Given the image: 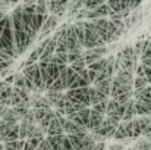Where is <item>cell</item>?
<instances>
[{
  "instance_id": "6da1fadb",
  "label": "cell",
  "mask_w": 151,
  "mask_h": 150,
  "mask_svg": "<svg viewBox=\"0 0 151 150\" xmlns=\"http://www.w3.org/2000/svg\"><path fill=\"white\" fill-rule=\"evenodd\" d=\"M91 22L94 25V30L97 31V34L103 38V41L106 44L117 41L116 27H114V24L110 19H107V18H96V19H91Z\"/></svg>"
},
{
  "instance_id": "7a4b0ae2",
  "label": "cell",
  "mask_w": 151,
  "mask_h": 150,
  "mask_svg": "<svg viewBox=\"0 0 151 150\" xmlns=\"http://www.w3.org/2000/svg\"><path fill=\"white\" fill-rule=\"evenodd\" d=\"M106 44L103 41L100 36L97 34V31L94 30V25L90 19H84V49H91V47H99Z\"/></svg>"
},
{
  "instance_id": "3957f363",
  "label": "cell",
  "mask_w": 151,
  "mask_h": 150,
  "mask_svg": "<svg viewBox=\"0 0 151 150\" xmlns=\"http://www.w3.org/2000/svg\"><path fill=\"white\" fill-rule=\"evenodd\" d=\"M119 119H116V118H113V116H104V119H103V124H101L100 127L96 130V131H93V134H97V136H100L103 140H109V138H113V134H114V131H116V128H117V125H119ZM91 133V131H90Z\"/></svg>"
},
{
  "instance_id": "277c9868",
  "label": "cell",
  "mask_w": 151,
  "mask_h": 150,
  "mask_svg": "<svg viewBox=\"0 0 151 150\" xmlns=\"http://www.w3.org/2000/svg\"><path fill=\"white\" fill-rule=\"evenodd\" d=\"M22 74L25 75V78H28L40 91L44 93L43 90V81H41V74H40V68H38V62H34L31 65H25L22 68Z\"/></svg>"
},
{
  "instance_id": "5b68a950",
  "label": "cell",
  "mask_w": 151,
  "mask_h": 150,
  "mask_svg": "<svg viewBox=\"0 0 151 150\" xmlns=\"http://www.w3.org/2000/svg\"><path fill=\"white\" fill-rule=\"evenodd\" d=\"M90 87H76V88H68L66 97L73 103H85L90 106Z\"/></svg>"
},
{
  "instance_id": "8992f818",
  "label": "cell",
  "mask_w": 151,
  "mask_h": 150,
  "mask_svg": "<svg viewBox=\"0 0 151 150\" xmlns=\"http://www.w3.org/2000/svg\"><path fill=\"white\" fill-rule=\"evenodd\" d=\"M59 25V18L54 15V13H50L47 18H46V21L43 22V25H41V28H40V34L37 36V38L41 41V40H44L46 37H49L51 33L56 30V27Z\"/></svg>"
},
{
  "instance_id": "52a82bcc",
  "label": "cell",
  "mask_w": 151,
  "mask_h": 150,
  "mask_svg": "<svg viewBox=\"0 0 151 150\" xmlns=\"http://www.w3.org/2000/svg\"><path fill=\"white\" fill-rule=\"evenodd\" d=\"M109 53H110V49H109L106 44H103V46H99V47L85 49L84 50V57H85V62H87V65H88V63H91V62H94V60H97V59H100V57L107 56Z\"/></svg>"
},
{
  "instance_id": "ba28073f",
  "label": "cell",
  "mask_w": 151,
  "mask_h": 150,
  "mask_svg": "<svg viewBox=\"0 0 151 150\" xmlns=\"http://www.w3.org/2000/svg\"><path fill=\"white\" fill-rule=\"evenodd\" d=\"M69 0H49V13H54L59 19L68 12Z\"/></svg>"
},
{
  "instance_id": "9c48e42d",
  "label": "cell",
  "mask_w": 151,
  "mask_h": 150,
  "mask_svg": "<svg viewBox=\"0 0 151 150\" xmlns=\"http://www.w3.org/2000/svg\"><path fill=\"white\" fill-rule=\"evenodd\" d=\"M110 15V7L107 3H101L99 6L93 7V9H87V15L85 19H96V18H109Z\"/></svg>"
},
{
  "instance_id": "30bf717a",
  "label": "cell",
  "mask_w": 151,
  "mask_h": 150,
  "mask_svg": "<svg viewBox=\"0 0 151 150\" xmlns=\"http://www.w3.org/2000/svg\"><path fill=\"white\" fill-rule=\"evenodd\" d=\"M53 149H72V144L69 141V137L66 133L57 134V136H47Z\"/></svg>"
},
{
  "instance_id": "8fae6325",
  "label": "cell",
  "mask_w": 151,
  "mask_h": 150,
  "mask_svg": "<svg viewBox=\"0 0 151 150\" xmlns=\"http://www.w3.org/2000/svg\"><path fill=\"white\" fill-rule=\"evenodd\" d=\"M12 84L6 83L4 80L0 81V103L10 106V94H12Z\"/></svg>"
},
{
  "instance_id": "7c38bea8",
  "label": "cell",
  "mask_w": 151,
  "mask_h": 150,
  "mask_svg": "<svg viewBox=\"0 0 151 150\" xmlns=\"http://www.w3.org/2000/svg\"><path fill=\"white\" fill-rule=\"evenodd\" d=\"M104 116H106V115H103V113L97 112V110H94V109H91V110H90V122H88V130H90L91 133H93V131H96V130L100 127L101 124H103Z\"/></svg>"
},
{
  "instance_id": "4fadbf2b",
  "label": "cell",
  "mask_w": 151,
  "mask_h": 150,
  "mask_svg": "<svg viewBox=\"0 0 151 150\" xmlns=\"http://www.w3.org/2000/svg\"><path fill=\"white\" fill-rule=\"evenodd\" d=\"M111 80H113V77H110V78H103L100 81H96L94 84H91V86H94L100 93L103 94H106L107 97H110V88H111Z\"/></svg>"
},
{
  "instance_id": "5bb4252c",
  "label": "cell",
  "mask_w": 151,
  "mask_h": 150,
  "mask_svg": "<svg viewBox=\"0 0 151 150\" xmlns=\"http://www.w3.org/2000/svg\"><path fill=\"white\" fill-rule=\"evenodd\" d=\"M63 133H65V131H63L62 122H60V119L54 115V116L51 118L49 127H47V136H57V134H63Z\"/></svg>"
},
{
  "instance_id": "9a60e30c",
  "label": "cell",
  "mask_w": 151,
  "mask_h": 150,
  "mask_svg": "<svg viewBox=\"0 0 151 150\" xmlns=\"http://www.w3.org/2000/svg\"><path fill=\"white\" fill-rule=\"evenodd\" d=\"M137 116V110H135V97H131V99L126 101V107H125V113L122 116V121H131L132 118Z\"/></svg>"
},
{
  "instance_id": "2e32d148",
  "label": "cell",
  "mask_w": 151,
  "mask_h": 150,
  "mask_svg": "<svg viewBox=\"0 0 151 150\" xmlns=\"http://www.w3.org/2000/svg\"><path fill=\"white\" fill-rule=\"evenodd\" d=\"M1 119H4L6 122H9V124H18L22 118H21V115L15 110V107L13 106H9L7 107V110L4 112V115L1 116Z\"/></svg>"
},
{
  "instance_id": "e0dca14e",
  "label": "cell",
  "mask_w": 151,
  "mask_h": 150,
  "mask_svg": "<svg viewBox=\"0 0 151 150\" xmlns=\"http://www.w3.org/2000/svg\"><path fill=\"white\" fill-rule=\"evenodd\" d=\"M88 94H90V106H93V104H96V103H99V101H103V100H109V97H107L106 94L100 93L94 86H90Z\"/></svg>"
},
{
  "instance_id": "ac0fdd59",
  "label": "cell",
  "mask_w": 151,
  "mask_h": 150,
  "mask_svg": "<svg viewBox=\"0 0 151 150\" xmlns=\"http://www.w3.org/2000/svg\"><path fill=\"white\" fill-rule=\"evenodd\" d=\"M18 138H19V122H18V124H12V125L9 127V130H7L4 138H3V143H6V141H13V140H18Z\"/></svg>"
},
{
  "instance_id": "d6986e66",
  "label": "cell",
  "mask_w": 151,
  "mask_h": 150,
  "mask_svg": "<svg viewBox=\"0 0 151 150\" xmlns=\"http://www.w3.org/2000/svg\"><path fill=\"white\" fill-rule=\"evenodd\" d=\"M87 134H88V133H81V134H68L69 141H70V144H72V149H75V150L82 149V140H84V137H85Z\"/></svg>"
},
{
  "instance_id": "ffe728a7",
  "label": "cell",
  "mask_w": 151,
  "mask_h": 150,
  "mask_svg": "<svg viewBox=\"0 0 151 150\" xmlns=\"http://www.w3.org/2000/svg\"><path fill=\"white\" fill-rule=\"evenodd\" d=\"M46 69H47V74H49V77H50L51 80L57 78V77H59V74H60L59 65H57L56 62H53V60H49V62H47V65H46Z\"/></svg>"
},
{
  "instance_id": "44dd1931",
  "label": "cell",
  "mask_w": 151,
  "mask_h": 150,
  "mask_svg": "<svg viewBox=\"0 0 151 150\" xmlns=\"http://www.w3.org/2000/svg\"><path fill=\"white\" fill-rule=\"evenodd\" d=\"M69 66L73 69V71H76V72H81L82 69H85L87 68V62H85V57H84V53L76 59V60H73L72 63H69Z\"/></svg>"
},
{
  "instance_id": "7402d4cb",
  "label": "cell",
  "mask_w": 151,
  "mask_h": 150,
  "mask_svg": "<svg viewBox=\"0 0 151 150\" xmlns=\"http://www.w3.org/2000/svg\"><path fill=\"white\" fill-rule=\"evenodd\" d=\"M113 138H114L116 141H122L123 138H129V137H126L125 122H123V121L119 122V125H117V128H116V131H114V134H113Z\"/></svg>"
},
{
  "instance_id": "603a6c76",
  "label": "cell",
  "mask_w": 151,
  "mask_h": 150,
  "mask_svg": "<svg viewBox=\"0 0 151 150\" xmlns=\"http://www.w3.org/2000/svg\"><path fill=\"white\" fill-rule=\"evenodd\" d=\"M147 86H148V81L145 77H138V75L134 77V90H139V88H144Z\"/></svg>"
},
{
  "instance_id": "cb8c5ba5",
  "label": "cell",
  "mask_w": 151,
  "mask_h": 150,
  "mask_svg": "<svg viewBox=\"0 0 151 150\" xmlns=\"http://www.w3.org/2000/svg\"><path fill=\"white\" fill-rule=\"evenodd\" d=\"M24 144H25V140H13V141H6L3 143L4 149H24Z\"/></svg>"
},
{
  "instance_id": "d4e9b609",
  "label": "cell",
  "mask_w": 151,
  "mask_h": 150,
  "mask_svg": "<svg viewBox=\"0 0 151 150\" xmlns=\"http://www.w3.org/2000/svg\"><path fill=\"white\" fill-rule=\"evenodd\" d=\"M12 86H16V87H25V75H24L22 72H16Z\"/></svg>"
},
{
  "instance_id": "484cf974",
  "label": "cell",
  "mask_w": 151,
  "mask_h": 150,
  "mask_svg": "<svg viewBox=\"0 0 151 150\" xmlns=\"http://www.w3.org/2000/svg\"><path fill=\"white\" fill-rule=\"evenodd\" d=\"M91 109H94V110L100 112V113H103V115H106V110H107V100H103V101H99V103L93 104Z\"/></svg>"
},
{
  "instance_id": "4316f807",
  "label": "cell",
  "mask_w": 151,
  "mask_h": 150,
  "mask_svg": "<svg viewBox=\"0 0 151 150\" xmlns=\"http://www.w3.org/2000/svg\"><path fill=\"white\" fill-rule=\"evenodd\" d=\"M134 149H147L150 150V141H148V138H141V140H138L134 146H132Z\"/></svg>"
},
{
  "instance_id": "83f0119b",
  "label": "cell",
  "mask_w": 151,
  "mask_h": 150,
  "mask_svg": "<svg viewBox=\"0 0 151 150\" xmlns=\"http://www.w3.org/2000/svg\"><path fill=\"white\" fill-rule=\"evenodd\" d=\"M37 150H53V147H51L50 141H49V138H47V136L38 143V147H37Z\"/></svg>"
},
{
  "instance_id": "f1b7e54d",
  "label": "cell",
  "mask_w": 151,
  "mask_h": 150,
  "mask_svg": "<svg viewBox=\"0 0 151 150\" xmlns=\"http://www.w3.org/2000/svg\"><path fill=\"white\" fill-rule=\"evenodd\" d=\"M144 46H145V40H139V41H137L135 43V46H134V51H135V54L139 57L141 56V53H142V50H144Z\"/></svg>"
},
{
  "instance_id": "f546056e",
  "label": "cell",
  "mask_w": 151,
  "mask_h": 150,
  "mask_svg": "<svg viewBox=\"0 0 151 150\" xmlns=\"http://www.w3.org/2000/svg\"><path fill=\"white\" fill-rule=\"evenodd\" d=\"M135 75H138V77H145V71H144V65L142 63H138L137 65V68H135V72H134Z\"/></svg>"
},
{
  "instance_id": "4dcf8cb0",
  "label": "cell",
  "mask_w": 151,
  "mask_h": 150,
  "mask_svg": "<svg viewBox=\"0 0 151 150\" xmlns=\"http://www.w3.org/2000/svg\"><path fill=\"white\" fill-rule=\"evenodd\" d=\"M144 0H129V9L131 10H135L137 7H139V4L142 3Z\"/></svg>"
},
{
  "instance_id": "1f68e13d",
  "label": "cell",
  "mask_w": 151,
  "mask_h": 150,
  "mask_svg": "<svg viewBox=\"0 0 151 150\" xmlns=\"http://www.w3.org/2000/svg\"><path fill=\"white\" fill-rule=\"evenodd\" d=\"M7 107H9L7 104H3V103H0V118L4 115V112L7 110Z\"/></svg>"
},
{
  "instance_id": "d6a6232c",
  "label": "cell",
  "mask_w": 151,
  "mask_h": 150,
  "mask_svg": "<svg viewBox=\"0 0 151 150\" xmlns=\"http://www.w3.org/2000/svg\"><path fill=\"white\" fill-rule=\"evenodd\" d=\"M141 63H142L144 66H148V68H151V57H147V59H141Z\"/></svg>"
},
{
  "instance_id": "836d02e7",
  "label": "cell",
  "mask_w": 151,
  "mask_h": 150,
  "mask_svg": "<svg viewBox=\"0 0 151 150\" xmlns=\"http://www.w3.org/2000/svg\"><path fill=\"white\" fill-rule=\"evenodd\" d=\"M120 3H122V7H123V9L131 10V9H129V0H120Z\"/></svg>"
},
{
  "instance_id": "e575fe53",
  "label": "cell",
  "mask_w": 151,
  "mask_h": 150,
  "mask_svg": "<svg viewBox=\"0 0 151 150\" xmlns=\"http://www.w3.org/2000/svg\"><path fill=\"white\" fill-rule=\"evenodd\" d=\"M148 136H151V119H150V124H148V127H147V130H145V133H144L142 137H148Z\"/></svg>"
},
{
  "instance_id": "d590c367",
  "label": "cell",
  "mask_w": 151,
  "mask_h": 150,
  "mask_svg": "<svg viewBox=\"0 0 151 150\" xmlns=\"http://www.w3.org/2000/svg\"><path fill=\"white\" fill-rule=\"evenodd\" d=\"M110 150H114V149H123V144H110L109 146Z\"/></svg>"
},
{
  "instance_id": "8d00e7d4",
  "label": "cell",
  "mask_w": 151,
  "mask_h": 150,
  "mask_svg": "<svg viewBox=\"0 0 151 150\" xmlns=\"http://www.w3.org/2000/svg\"><path fill=\"white\" fill-rule=\"evenodd\" d=\"M37 0H22V4H28V3H35Z\"/></svg>"
}]
</instances>
